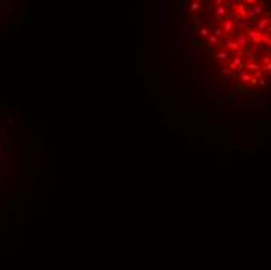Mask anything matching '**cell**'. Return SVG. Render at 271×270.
Returning <instances> with one entry per match:
<instances>
[{"instance_id": "cell-1", "label": "cell", "mask_w": 271, "mask_h": 270, "mask_svg": "<svg viewBox=\"0 0 271 270\" xmlns=\"http://www.w3.org/2000/svg\"><path fill=\"white\" fill-rule=\"evenodd\" d=\"M201 5H203L201 2H192V3H190V11H193V13H198V11H200L201 8H203Z\"/></svg>"}]
</instances>
